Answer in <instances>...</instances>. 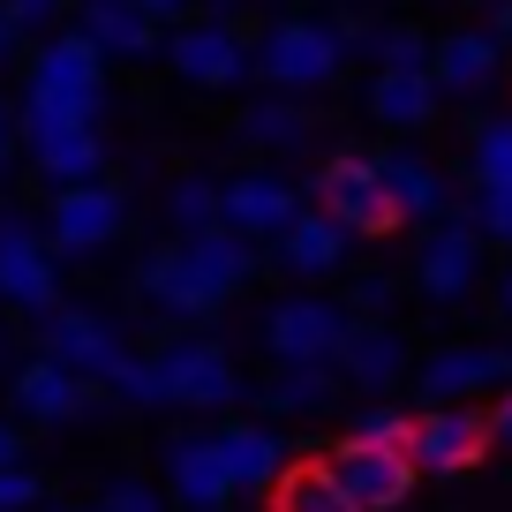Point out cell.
Listing matches in <instances>:
<instances>
[{
  "label": "cell",
  "mask_w": 512,
  "mask_h": 512,
  "mask_svg": "<svg viewBox=\"0 0 512 512\" xmlns=\"http://www.w3.org/2000/svg\"><path fill=\"white\" fill-rule=\"evenodd\" d=\"M106 113V53L83 31H53L23 76V136L31 128H98Z\"/></svg>",
  "instance_id": "cell-1"
},
{
  "label": "cell",
  "mask_w": 512,
  "mask_h": 512,
  "mask_svg": "<svg viewBox=\"0 0 512 512\" xmlns=\"http://www.w3.org/2000/svg\"><path fill=\"white\" fill-rule=\"evenodd\" d=\"M339 61H347V38L332 23H309V16L272 23L264 46H256V76L272 83V91H317V83L339 76Z\"/></svg>",
  "instance_id": "cell-2"
},
{
  "label": "cell",
  "mask_w": 512,
  "mask_h": 512,
  "mask_svg": "<svg viewBox=\"0 0 512 512\" xmlns=\"http://www.w3.org/2000/svg\"><path fill=\"white\" fill-rule=\"evenodd\" d=\"M0 302L53 317L61 309V264H53V241L38 234L23 211H0Z\"/></svg>",
  "instance_id": "cell-3"
},
{
  "label": "cell",
  "mask_w": 512,
  "mask_h": 512,
  "mask_svg": "<svg viewBox=\"0 0 512 512\" xmlns=\"http://www.w3.org/2000/svg\"><path fill=\"white\" fill-rule=\"evenodd\" d=\"M166 61H174V76H181V83H196V91H234V83H249V76H256L249 38H241L226 16L181 23V31L166 38Z\"/></svg>",
  "instance_id": "cell-4"
},
{
  "label": "cell",
  "mask_w": 512,
  "mask_h": 512,
  "mask_svg": "<svg viewBox=\"0 0 512 512\" xmlns=\"http://www.w3.org/2000/svg\"><path fill=\"white\" fill-rule=\"evenodd\" d=\"M324 467H332V482H339L362 512H392L407 490H415V475H422L407 445H369V437L332 445V452H324Z\"/></svg>",
  "instance_id": "cell-5"
},
{
  "label": "cell",
  "mask_w": 512,
  "mask_h": 512,
  "mask_svg": "<svg viewBox=\"0 0 512 512\" xmlns=\"http://www.w3.org/2000/svg\"><path fill=\"white\" fill-rule=\"evenodd\" d=\"M121 226H128V196L113 189V181L53 189V204H46V241H53V249H68V256L106 249V241L121 234Z\"/></svg>",
  "instance_id": "cell-6"
},
{
  "label": "cell",
  "mask_w": 512,
  "mask_h": 512,
  "mask_svg": "<svg viewBox=\"0 0 512 512\" xmlns=\"http://www.w3.org/2000/svg\"><path fill=\"white\" fill-rule=\"evenodd\" d=\"M46 354L61 369H76V377H91V384H113L128 369L121 324L98 317V309H53V317H46Z\"/></svg>",
  "instance_id": "cell-7"
},
{
  "label": "cell",
  "mask_w": 512,
  "mask_h": 512,
  "mask_svg": "<svg viewBox=\"0 0 512 512\" xmlns=\"http://www.w3.org/2000/svg\"><path fill=\"white\" fill-rule=\"evenodd\" d=\"M354 317L332 302H317V294H294V302H279L272 317H264V347L279 354V362H339V347H347Z\"/></svg>",
  "instance_id": "cell-8"
},
{
  "label": "cell",
  "mask_w": 512,
  "mask_h": 512,
  "mask_svg": "<svg viewBox=\"0 0 512 512\" xmlns=\"http://www.w3.org/2000/svg\"><path fill=\"white\" fill-rule=\"evenodd\" d=\"M317 196H324V211H332L347 234H392L400 226V204H392V189H384V174H377V159H332L324 166V181H317Z\"/></svg>",
  "instance_id": "cell-9"
},
{
  "label": "cell",
  "mask_w": 512,
  "mask_h": 512,
  "mask_svg": "<svg viewBox=\"0 0 512 512\" xmlns=\"http://www.w3.org/2000/svg\"><path fill=\"white\" fill-rule=\"evenodd\" d=\"M490 445H497V430L475 407H430V415L415 422V467L422 475H460V467H475Z\"/></svg>",
  "instance_id": "cell-10"
},
{
  "label": "cell",
  "mask_w": 512,
  "mask_h": 512,
  "mask_svg": "<svg viewBox=\"0 0 512 512\" xmlns=\"http://www.w3.org/2000/svg\"><path fill=\"white\" fill-rule=\"evenodd\" d=\"M219 219L234 226V234L264 241V234H287L294 219H302V189L279 174H234L219 181Z\"/></svg>",
  "instance_id": "cell-11"
},
{
  "label": "cell",
  "mask_w": 512,
  "mask_h": 512,
  "mask_svg": "<svg viewBox=\"0 0 512 512\" xmlns=\"http://www.w3.org/2000/svg\"><path fill=\"white\" fill-rule=\"evenodd\" d=\"M159 377H166V400H181V407H226V400H241L234 362H226L211 339H181V347H166L159 354Z\"/></svg>",
  "instance_id": "cell-12"
},
{
  "label": "cell",
  "mask_w": 512,
  "mask_h": 512,
  "mask_svg": "<svg viewBox=\"0 0 512 512\" xmlns=\"http://www.w3.org/2000/svg\"><path fill=\"white\" fill-rule=\"evenodd\" d=\"M136 294H144L151 309H166V317H211V309L226 302V294L189 264V249H151L144 264H136Z\"/></svg>",
  "instance_id": "cell-13"
},
{
  "label": "cell",
  "mask_w": 512,
  "mask_h": 512,
  "mask_svg": "<svg viewBox=\"0 0 512 512\" xmlns=\"http://www.w3.org/2000/svg\"><path fill=\"white\" fill-rule=\"evenodd\" d=\"M166 475H174V497L189 512H226L234 505V467H226V452H219V437H174L166 445Z\"/></svg>",
  "instance_id": "cell-14"
},
{
  "label": "cell",
  "mask_w": 512,
  "mask_h": 512,
  "mask_svg": "<svg viewBox=\"0 0 512 512\" xmlns=\"http://www.w3.org/2000/svg\"><path fill=\"white\" fill-rule=\"evenodd\" d=\"M38 181L46 189H83V181H106V136L98 128H31L23 136Z\"/></svg>",
  "instance_id": "cell-15"
},
{
  "label": "cell",
  "mask_w": 512,
  "mask_h": 512,
  "mask_svg": "<svg viewBox=\"0 0 512 512\" xmlns=\"http://www.w3.org/2000/svg\"><path fill=\"white\" fill-rule=\"evenodd\" d=\"M475 272H482V226H437L415 256V287L430 302H460L475 287Z\"/></svg>",
  "instance_id": "cell-16"
},
{
  "label": "cell",
  "mask_w": 512,
  "mask_h": 512,
  "mask_svg": "<svg viewBox=\"0 0 512 512\" xmlns=\"http://www.w3.org/2000/svg\"><path fill=\"white\" fill-rule=\"evenodd\" d=\"M8 400H16L23 422H76L83 407H91V377H76V369H61L53 354H38V362L16 369Z\"/></svg>",
  "instance_id": "cell-17"
},
{
  "label": "cell",
  "mask_w": 512,
  "mask_h": 512,
  "mask_svg": "<svg viewBox=\"0 0 512 512\" xmlns=\"http://www.w3.org/2000/svg\"><path fill=\"white\" fill-rule=\"evenodd\" d=\"M76 31L91 38L106 61H151V53L166 46L159 16H144L136 0H83V8H76Z\"/></svg>",
  "instance_id": "cell-18"
},
{
  "label": "cell",
  "mask_w": 512,
  "mask_h": 512,
  "mask_svg": "<svg viewBox=\"0 0 512 512\" xmlns=\"http://www.w3.org/2000/svg\"><path fill=\"white\" fill-rule=\"evenodd\" d=\"M497 38L490 31H452V38H437V61H430V76H437V91H452V98H482L497 83Z\"/></svg>",
  "instance_id": "cell-19"
},
{
  "label": "cell",
  "mask_w": 512,
  "mask_h": 512,
  "mask_svg": "<svg viewBox=\"0 0 512 512\" xmlns=\"http://www.w3.org/2000/svg\"><path fill=\"white\" fill-rule=\"evenodd\" d=\"M437 76L430 68H377V83H369V113H377L384 128H422L437 113Z\"/></svg>",
  "instance_id": "cell-20"
},
{
  "label": "cell",
  "mask_w": 512,
  "mask_h": 512,
  "mask_svg": "<svg viewBox=\"0 0 512 512\" xmlns=\"http://www.w3.org/2000/svg\"><path fill=\"white\" fill-rule=\"evenodd\" d=\"M279 256H287V272L324 279V272H339V256H347V226H339L332 211H302V219L279 234Z\"/></svg>",
  "instance_id": "cell-21"
},
{
  "label": "cell",
  "mask_w": 512,
  "mask_h": 512,
  "mask_svg": "<svg viewBox=\"0 0 512 512\" xmlns=\"http://www.w3.org/2000/svg\"><path fill=\"white\" fill-rule=\"evenodd\" d=\"M181 249H189V264H196V272H204L219 294H241V287L256 279V241H249V234H234V226H211V234H189Z\"/></svg>",
  "instance_id": "cell-22"
},
{
  "label": "cell",
  "mask_w": 512,
  "mask_h": 512,
  "mask_svg": "<svg viewBox=\"0 0 512 512\" xmlns=\"http://www.w3.org/2000/svg\"><path fill=\"white\" fill-rule=\"evenodd\" d=\"M219 452H226V467H234V490H272V482L287 475V445H279L272 430H256V422L219 430Z\"/></svg>",
  "instance_id": "cell-23"
},
{
  "label": "cell",
  "mask_w": 512,
  "mask_h": 512,
  "mask_svg": "<svg viewBox=\"0 0 512 512\" xmlns=\"http://www.w3.org/2000/svg\"><path fill=\"white\" fill-rule=\"evenodd\" d=\"M497 377H512V354H497V347H452V354H437V362L422 369V392L452 400V392H482V384H497Z\"/></svg>",
  "instance_id": "cell-24"
},
{
  "label": "cell",
  "mask_w": 512,
  "mask_h": 512,
  "mask_svg": "<svg viewBox=\"0 0 512 512\" xmlns=\"http://www.w3.org/2000/svg\"><path fill=\"white\" fill-rule=\"evenodd\" d=\"M272 512H362V505L332 482V467H324V460H294L287 475L272 482Z\"/></svg>",
  "instance_id": "cell-25"
},
{
  "label": "cell",
  "mask_w": 512,
  "mask_h": 512,
  "mask_svg": "<svg viewBox=\"0 0 512 512\" xmlns=\"http://www.w3.org/2000/svg\"><path fill=\"white\" fill-rule=\"evenodd\" d=\"M377 174H384V189H392V204H400V219H437V211H445V181H437L415 151H384Z\"/></svg>",
  "instance_id": "cell-26"
},
{
  "label": "cell",
  "mask_w": 512,
  "mask_h": 512,
  "mask_svg": "<svg viewBox=\"0 0 512 512\" xmlns=\"http://www.w3.org/2000/svg\"><path fill=\"white\" fill-rule=\"evenodd\" d=\"M400 362H407V354H400V339H392V332H377V324H354V332H347V347H339V369H347V377L362 384V392L392 384V377H400Z\"/></svg>",
  "instance_id": "cell-27"
},
{
  "label": "cell",
  "mask_w": 512,
  "mask_h": 512,
  "mask_svg": "<svg viewBox=\"0 0 512 512\" xmlns=\"http://www.w3.org/2000/svg\"><path fill=\"white\" fill-rule=\"evenodd\" d=\"M241 144H256V151H294V144H309V113L294 106V98H264V106L241 113Z\"/></svg>",
  "instance_id": "cell-28"
},
{
  "label": "cell",
  "mask_w": 512,
  "mask_h": 512,
  "mask_svg": "<svg viewBox=\"0 0 512 512\" xmlns=\"http://www.w3.org/2000/svg\"><path fill=\"white\" fill-rule=\"evenodd\" d=\"M264 400H272L279 415H317V407H332V362H294V369H279V384L264 392Z\"/></svg>",
  "instance_id": "cell-29"
},
{
  "label": "cell",
  "mask_w": 512,
  "mask_h": 512,
  "mask_svg": "<svg viewBox=\"0 0 512 512\" xmlns=\"http://www.w3.org/2000/svg\"><path fill=\"white\" fill-rule=\"evenodd\" d=\"M467 174L475 189H512V121H482L467 136Z\"/></svg>",
  "instance_id": "cell-30"
},
{
  "label": "cell",
  "mask_w": 512,
  "mask_h": 512,
  "mask_svg": "<svg viewBox=\"0 0 512 512\" xmlns=\"http://www.w3.org/2000/svg\"><path fill=\"white\" fill-rule=\"evenodd\" d=\"M166 211H174L181 241H189V234H211V226H226V219H219V181H196V174L166 189Z\"/></svg>",
  "instance_id": "cell-31"
},
{
  "label": "cell",
  "mask_w": 512,
  "mask_h": 512,
  "mask_svg": "<svg viewBox=\"0 0 512 512\" xmlns=\"http://www.w3.org/2000/svg\"><path fill=\"white\" fill-rule=\"evenodd\" d=\"M377 61H384V68H430L437 46H430L422 31H407V23H392V31H377Z\"/></svg>",
  "instance_id": "cell-32"
},
{
  "label": "cell",
  "mask_w": 512,
  "mask_h": 512,
  "mask_svg": "<svg viewBox=\"0 0 512 512\" xmlns=\"http://www.w3.org/2000/svg\"><path fill=\"white\" fill-rule=\"evenodd\" d=\"M113 392H121L128 407H166V377H159V354H151V362H136V354H128V369L113 377Z\"/></svg>",
  "instance_id": "cell-33"
},
{
  "label": "cell",
  "mask_w": 512,
  "mask_h": 512,
  "mask_svg": "<svg viewBox=\"0 0 512 512\" xmlns=\"http://www.w3.org/2000/svg\"><path fill=\"white\" fill-rule=\"evenodd\" d=\"M354 437H369V445H407V452H415V422H407L400 407H369V415L354 422Z\"/></svg>",
  "instance_id": "cell-34"
},
{
  "label": "cell",
  "mask_w": 512,
  "mask_h": 512,
  "mask_svg": "<svg viewBox=\"0 0 512 512\" xmlns=\"http://www.w3.org/2000/svg\"><path fill=\"white\" fill-rule=\"evenodd\" d=\"M475 226L482 241H512V189H475Z\"/></svg>",
  "instance_id": "cell-35"
},
{
  "label": "cell",
  "mask_w": 512,
  "mask_h": 512,
  "mask_svg": "<svg viewBox=\"0 0 512 512\" xmlns=\"http://www.w3.org/2000/svg\"><path fill=\"white\" fill-rule=\"evenodd\" d=\"M38 505V475H31V467H0V512H31Z\"/></svg>",
  "instance_id": "cell-36"
},
{
  "label": "cell",
  "mask_w": 512,
  "mask_h": 512,
  "mask_svg": "<svg viewBox=\"0 0 512 512\" xmlns=\"http://www.w3.org/2000/svg\"><path fill=\"white\" fill-rule=\"evenodd\" d=\"M106 512H166V505H159V490H144V482H113Z\"/></svg>",
  "instance_id": "cell-37"
},
{
  "label": "cell",
  "mask_w": 512,
  "mask_h": 512,
  "mask_svg": "<svg viewBox=\"0 0 512 512\" xmlns=\"http://www.w3.org/2000/svg\"><path fill=\"white\" fill-rule=\"evenodd\" d=\"M0 8H8V16H16L23 31H46V23L68 8V0H0Z\"/></svg>",
  "instance_id": "cell-38"
},
{
  "label": "cell",
  "mask_w": 512,
  "mask_h": 512,
  "mask_svg": "<svg viewBox=\"0 0 512 512\" xmlns=\"http://www.w3.org/2000/svg\"><path fill=\"white\" fill-rule=\"evenodd\" d=\"M16 151H23V113L8 106V98H0V174L16 166Z\"/></svg>",
  "instance_id": "cell-39"
},
{
  "label": "cell",
  "mask_w": 512,
  "mask_h": 512,
  "mask_svg": "<svg viewBox=\"0 0 512 512\" xmlns=\"http://www.w3.org/2000/svg\"><path fill=\"white\" fill-rule=\"evenodd\" d=\"M16 46H23V23L0 8V61H16Z\"/></svg>",
  "instance_id": "cell-40"
},
{
  "label": "cell",
  "mask_w": 512,
  "mask_h": 512,
  "mask_svg": "<svg viewBox=\"0 0 512 512\" xmlns=\"http://www.w3.org/2000/svg\"><path fill=\"white\" fill-rule=\"evenodd\" d=\"M490 430H497V445H505V452H512V392H505V400H497V407H490Z\"/></svg>",
  "instance_id": "cell-41"
},
{
  "label": "cell",
  "mask_w": 512,
  "mask_h": 512,
  "mask_svg": "<svg viewBox=\"0 0 512 512\" xmlns=\"http://www.w3.org/2000/svg\"><path fill=\"white\" fill-rule=\"evenodd\" d=\"M490 38H497V46H512V0H497V8H490Z\"/></svg>",
  "instance_id": "cell-42"
},
{
  "label": "cell",
  "mask_w": 512,
  "mask_h": 512,
  "mask_svg": "<svg viewBox=\"0 0 512 512\" xmlns=\"http://www.w3.org/2000/svg\"><path fill=\"white\" fill-rule=\"evenodd\" d=\"M144 16H159V23H174V16H189V0H136Z\"/></svg>",
  "instance_id": "cell-43"
},
{
  "label": "cell",
  "mask_w": 512,
  "mask_h": 512,
  "mask_svg": "<svg viewBox=\"0 0 512 512\" xmlns=\"http://www.w3.org/2000/svg\"><path fill=\"white\" fill-rule=\"evenodd\" d=\"M23 460V437H16V422H0V467H16Z\"/></svg>",
  "instance_id": "cell-44"
},
{
  "label": "cell",
  "mask_w": 512,
  "mask_h": 512,
  "mask_svg": "<svg viewBox=\"0 0 512 512\" xmlns=\"http://www.w3.org/2000/svg\"><path fill=\"white\" fill-rule=\"evenodd\" d=\"M497 309H505V317H512V272H505V287H497Z\"/></svg>",
  "instance_id": "cell-45"
},
{
  "label": "cell",
  "mask_w": 512,
  "mask_h": 512,
  "mask_svg": "<svg viewBox=\"0 0 512 512\" xmlns=\"http://www.w3.org/2000/svg\"><path fill=\"white\" fill-rule=\"evenodd\" d=\"M68 512H106V505H68Z\"/></svg>",
  "instance_id": "cell-46"
}]
</instances>
